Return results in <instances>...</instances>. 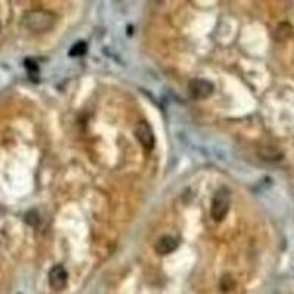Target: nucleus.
Segmentation results:
<instances>
[{
    "label": "nucleus",
    "mask_w": 294,
    "mask_h": 294,
    "mask_svg": "<svg viewBox=\"0 0 294 294\" xmlns=\"http://www.w3.org/2000/svg\"><path fill=\"white\" fill-rule=\"evenodd\" d=\"M56 21H58L56 15L50 11L32 9V11H27L22 15L21 24L24 25V28H27L31 32L42 34V32L50 31L56 25Z\"/></svg>",
    "instance_id": "f257e3e1"
},
{
    "label": "nucleus",
    "mask_w": 294,
    "mask_h": 294,
    "mask_svg": "<svg viewBox=\"0 0 294 294\" xmlns=\"http://www.w3.org/2000/svg\"><path fill=\"white\" fill-rule=\"evenodd\" d=\"M230 205H231L230 191L225 187L218 189L213 194L212 205H210V216L215 222H220V220L227 216L230 210Z\"/></svg>",
    "instance_id": "f03ea898"
},
{
    "label": "nucleus",
    "mask_w": 294,
    "mask_h": 294,
    "mask_svg": "<svg viewBox=\"0 0 294 294\" xmlns=\"http://www.w3.org/2000/svg\"><path fill=\"white\" fill-rule=\"evenodd\" d=\"M213 91H215V86L205 78H194L189 83V93L193 99H197V100L207 99L212 96Z\"/></svg>",
    "instance_id": "7ed1b4c3"
},
{
    "label": "nucleus",
    "mask_w": 294,
    "mask_h": 294,
    "mask_svg": "<svg viewBox=\"0 0 294 294\" xmlns=\"http://www.w3.org/2000/svg\"><path fill=\"white\" fill-rule=\"evenodd\" d=\"M134 134L137 137V140L140 141V144L144 147L147 150H152L155 147V134H153V130L152 127L141 121L135 125V130H134Z\"/></svg>",
    "instance_id": "20e7f679"
},
{
    "label": "nucleus",
    "mask_w": 294,
    "mask_h": 294,
    "mask_svg": "<svg viewBox=\"0 0 294 294\" xmlns=\"http://www.w3.org/2000/svg\"><path fill=\"white\" fill-rule=\"evenodd\" d=\"M49 284L55 291H60L68 284V272L63 265H55L49 272Z\"/></svg>",
    "instance_id": "39448f33"
},
{
    "label": "nucleus",
    "mask_w": 294,
    "mask_h": 294,
    "mask_svg": "<svg viewBox=\"0 0 294 294\" xmlns=\"http://www.w3.org/2000/svg\"><path fill=\"white\" fill-rule=\"evenodd\" d=\"M178 247V240L174 238L172 235H163L161 237L156 244H155V250L158 251V254L161 256H165V254H169L172 253L174 250H176Z\"/></svg>",
    "instance_id": "423d86ee"
},
{
    "label": "nucleus",
    "mask_w": 294,
    "mask_h": 294,
    "mask_svg": "<svg viewBox=\"0 0 294 294\" xmlns=\"http://www.w3.org/2000/svg\"><path fill=\"white\" fill-rule=\"evenodd\" d=\"M291 34H293V27H291L288 22H281V24L275 28L274 37H275L278 42H284V40L288 39Z\"/></svg>",
    "instance_id": "0eeeda50"
},
{
    "label": "nucleus",
    "mask_w": 294,
    "mask_h": 294,
    "mask_svg": "<svg viewBox=\"0 0 294 294\" xmlns=\"http://www.w3.org/2000/svg\"><path fill=\"white\" fill-rule=\"evenodd\" d=\"M261 156L265 159V161H281L282 158V153L274 147H265V149L261 152Z\"/></svg>",
    "instance_id": "6e6552de"
},
{
    "label": "nucleus",
    "mask_w": 294,
    "mask_h": 294,
    "mask_svg": "<svg viewBox=\"0 0 294 294\" xmlns=\"http://www.w3.org/2000/svg\"><path fill=\"white\" fill-rule=\"evenodd\" d=\"M86 53H87V43L83 42V40L77 42L75 44L71 47V50H69V56H75V58L77 56H83Z\"/></svg>",
    "instance_id": "1a4fd4ad"
},
{
    "label": "nucleus",
    "mask_w": 294,
    "mask_h": 294,
    "mask_svg": "<svg viewBox=\"0 0 294 294\" xmlns=\"http://www.w3.org/2000/svg\"><path fill=\"white\" fill-rule=\"evenodd\" d=\"M25 220H27L29 225H35L37 222H39V213H37L35 210H29L25 215Z\"/></svg>",
    "instance_id": "9d476101"
},
{
    "label": "nucleus",
    "mask_w": 294,
    "mask_h": 294,
    "mask_svg": "<svg viewBox=\"0 0 294 294\" xmlns=\"http://www.w3.org/2000/svg\"><path fill=\"white\" fill-rule=\"evenodd\" d=\"M25 66H27V69H28L31 74L39 72V66H37V63H34L31 59H27V60H25Z\"/></svg>",
    "instance_id": "9b49d317"
},
{
    "label": "nucleus",
    "mask_w": 294,
    "mask_h": 294,
    "mask_svg": "<svg viewBox=\"0 0 294 294\" xmlns=\"http://www.w3.org/2000/svg\"><path fill=\"white\" fill-rule=\"evenodd\" d=\"M0 29H2V24H0Z\"/></svg>",
    "instance_id": "f8f14e48"
}]
</instances>
